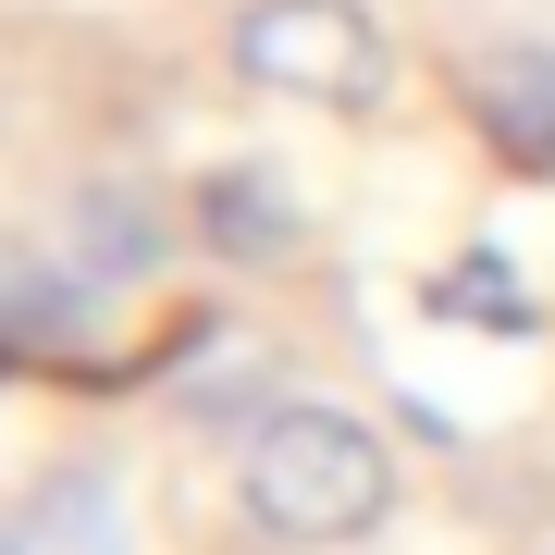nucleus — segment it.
Listing matches in <instances>:
<instances>
[{
    "instance_id": "5",
    "label": "nucleus",
    "mask_w": 555,
    "mask_h": 555,
    "mask_svg": "<svg viewBox=\"0 0 555 555\" xmlns=\"http://www.w3.org/2000/svg\"><path fill=\"white\" fill-rule=\"evenodd\" d=\"M100 297L50 235H0V358H87L100 346Z\"/></svg>"
},
{
    "instance_id": "4",
    "label": "nucleus",
    "mask_w": 555,
    "mask_h": 555,
    "mask_svg": "<svg viewBox=\"0 0 555 555\" xmlns=\"http://www.w3.org/2000/svg\"><path fill=\"white\" fill-rule=\"evenodd\" d=\"M50 247L75 259L87 284H149L160 259H173V198L137 185V173H87V185H62Z\"/></svg>"
},
{
    "instance_id": "6",
    "label": "nucleus",
    "mask_w": 555,
    "mask_h": 555,
    "mask_svg": "<svg viewBox=\"0 0 555 555\" xmlns=\"http://www.w3.org/2000/svg\"><path fill=\"white\" fill-rule=\"evenodd\" d=\"M185 235L210 259H235V272H284V259L309 247V210H297V185H284L272 160H210V173L185 185Z\"/></svg>"
},
{
    "instance_id": "9",
    "label": "nucleus",
    "mask_w": 555,
    "mask_h": 555,
    "mask_svg": "<svg viewBox=\"0 0 555 555\" xmlns=\"http://www.w3.org/2000/svg\"><path fill=\"white\" fill-rule=\"evenodd\" d=\"M0 555H38V531H25V506H13V518H0Z\"/></svg>"
},
{
    "instance_id": "3",
    "label": "nucleus",
    "mask_w": 555,
    "mask_h": 555,
    "mask_svg": "<svg viewBox=\"0 0 555 555\" xmlns=\"http://www.w3.org/2000/svg\"><path fill=\"white\" fill-rule=\"evenodd\" d=\"M444 87L506 173H555V38H469L444 62Z\"/></svg>"
},
{
    "instance_id": "2",
    "label": "nucleus",
    "mask_w": 555,
    "mask_h": 555,
    "mask_svg": "<svg viewBox=\"0 0 555 555\" xmlns=\"http://www.w3.org/2000/svg\"><path fill=\"white\" fill-rule=\"evenodd\" d=\"M222 50H235L247 87H272L297 112H383L396 100V38H383L371 0H247L222 25Z\"/></svg>"
},
{
    "instance_id": "8",
    "label": "nucleus",
    "mask_w": 555,
    "mask_h": 555,
    "mask_svg": "<svg viewBox=\"0 0 555 555\" xmlns=\"http://www.w3.org/2000/svg\"><path fill=\"white\" fill-rule=\"evenodd\" d=\"M433 309H444V321H481V334H531V284H518L494 247L444 259V272H433Z\"/></svg>"
},
{
    "instance_id": "7",
    "label": "nucleus",
    "mask_w": 555,
    "mask_h": 555,
    "mask_svg": "<svg viewBox=\"0 0 555 555\" xmlns=\"http://www.w3.org/2000/svg\"><path fill=\"white\" fill-rule=\"evenodd\" d=\"M25 531H38V555H137V518H124V481L100 469V456L50 469L38 494H25Z\"/></svg>"
},
{
    "instance_id": "1",
    "label": "nucleus",
    "mask_w": 555,
    "mask_h": 555,
    "mask_svg": "<svg viewBox=\"0 0 555 555\" xmlns=\"http://www.w3.org/2000/svg\"><path fill=\"white\" fill-rule=\"evenodd\" d=\"M235 506H247L259 543H297V555L358 543V531L396 518V444L334 396H284L235 444Z\"/></svg>"
}]
</instances>
